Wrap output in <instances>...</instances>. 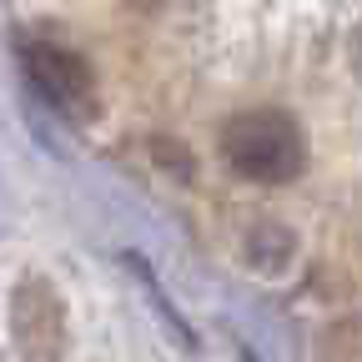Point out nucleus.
Here are the masks:
<instances>
[{
	"instance_id": "1",
	"label": "nucleus",
	"mask_w": 362,
	"mask_h": 362,
	"mask_svg": "<svg viewBox=\"0 0 362 362\" xmlns=\"http://www.w3.org/2000/svg\"><path fill=\"white\" fill-rule=\"evenodd\" d=\"M221 156L247 181H292L307 166V141H302V126L287 111L257 106V111H242L226 121Z\"/></svg>"
},
{
	"instance_id": "2",
	"label": "nucleus",
	"mask_w": 362,
	"mask_h": 362,
	"mask_svg": "<svg viewBox=\"0 0 362 362\" xmlns=\"http://www.w3.org/2000/svg\"><path fill=\"white\" fill-rule=\"evenodd\" d=\"M21 61H25V76L35 81V90L51 106H61L66 116H86L90 111V66L76 51H66V45H56V40H25Z\"/></svg>"
}]
</instances>
